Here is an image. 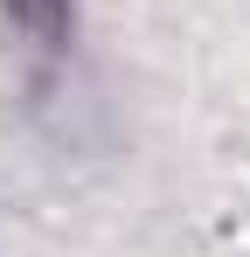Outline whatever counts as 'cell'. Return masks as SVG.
<instances>
[{
    "mask_svg": "<svg viewBox=\"0 0 250 257\" xmlns=\"http://www.w3.org/2000/svg\"><path fill=\"white\" fill-rule=\"evenodd\" d=\"M0 14L14 21V35L28 42L35 63H56L70 49V0H0Z\"/></svg>",
    "mask_w": 250,
    "mask_h": 257,
    "instance_id": "obj_1",
    "label": "cell"
}]
</instances>
